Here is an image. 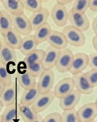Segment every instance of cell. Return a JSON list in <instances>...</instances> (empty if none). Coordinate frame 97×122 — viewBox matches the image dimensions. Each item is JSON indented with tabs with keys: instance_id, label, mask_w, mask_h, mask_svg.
<instances>
[{
	"instance_id": "cell-1",
	"label": "cell",
	"mask_w": 97,
	"mask_h": 122,
	"mask_svg": "<svg viewBox=\"0 0 97 122\" xmlns=\"http://www.w3.org/2000/svg\"><path fill=\"white\" fill-rule=\"evenodd\" d=\"M26 67V63L23 61L18 64L16 71L17 82L25 90L33 88L37 84L36 78L30 75Z\"/></svg>"
},
{
	"instance_id": "cell-2",
	"label": "cell",
	"mask_w": 97,
	"mask_h": 122,
	"mask_svg": "<svg viewBox=\"0 0 97 122\" xmlns=\"http://www.w3.org/2000/svg\"><path fill=\"white\" fill-rule=\"evenodd\" d=\"M62 33L67 43L75 47H81L86 43V38L83 32L71 25L65 26Z\"/></svg>"
},
{
	"instance_id": "cell-3",
	"label": "cell",
	"mask_w": 97,
	"mask_h": 122,
	"mask_svg": "<svg viewBox=\"0 0 97 122\" xmlns=\"http://www.w3.org/2000/svg\"><path fill=\"white\" fill-rule=\"evenodd\" d=\"M13 27L20 35L28 36L32 29L30 20L24 14L19 15H11Z\"/></svg>"
},
{
	"instance_id": "cell-4",
	"label": "cell",
	"mask_w": 97,
	"mask_h": 122,
	"mask_svg": "<svg viewBox=\"0 0 97 122\" xmlns=\"http://www.w3.org/2000/svg\"><path fill=\"white\" fill-rule=\"evenodd\" d=\"M20 90V86L17 79L8 86H6L0 98L4 107H8L17 102V98Z\"/></svg>"
},
{
	"instance_id": "cell-5",
	"label": "cell",
	"mask_w": 97,
	"mask_h": 122,
	"mask_svg": "<svg viewBox=\"0 0 97 122\" xmlns=\"http://www.w3.org/2000/svg\"><path fill=\"white\" fill-rule=\"evenodd\" d=\"M0 61L13 72L17 63V55L15 49L10 47L3 41L0 50Z\"/></svg>"
},
{
	"instance_id": "cell-6",
	"label": "cell",
	"mask_w": 97,
	"mask_h": 122,
	"mask_svg": "<svg viewBox=\"0 0 97 122\" xmlns=\"http://www.w3.org/2000/svg\"><path fill=\"white\" fill-rule=\"evenodd\" d=\"M55 81V74L51 69L45 70L39 77L37 87L40 94H45L51 91Z\"/></svg>"
},
{
	"instance_id": "cell-7",
	"label": "cell",
	"mask_w": 97,
	"mask_h": 122,
	"mask_svg": "<svg viewBox=\"0 0 97 122\" xmlns=\"http://www.w3.org/2000/svg\"><path fill=\"white\" fill-rule=\"evenodd\" d=\"M74 55L68 48L61 50L60 56L56 65L57 70L61 73L69 72L71 69Z\"/></svg>"
},
{
	"instance_id": "cell-8",
	"label": "cell",
	"mask_w": 97,
	"mask_h": 122,
	"mask_svg": "<svg viewBox=\"0 0 97 122\" xmlns=\"http://www.w3.org/2000/svg\"><path fill=\"white\" fill-rule=\"evenodd\" d=\"M75 85L72 77H66L59 81L55 87L54 93L57 98L61 99L67 96L74 90Z\"/></svg>"
},
{
	"instance_id": "cell-9",
	"label": "cell",
	"mask_w": 97,
	"mask_h": 122,
	"mask_svg": "<svg viewBox=\"0 0 97 122\" xmlns=\"http://www.w3.org/2000/svg\"><path fill=\"white\" fill-rule=\"evenodd\" d=\"M68 20L71 25L82 31L87 30L90 27V21L86 15L70 10L68 12Z\"/></svg>"
},
{
	"instance_id": "cell-10",
	"label": "cell",
	"mask_w": 97,
	"mask_h": 122,
	"mask_svg": "<svg viewBox=\"0 0 97 122\" xmlns=\"http://www.w3.org/2000/svg\"><path fill=\"white\" fill-rule=\"evenodd\" d=\"M53 21L59 27L64 26L68 20V12L65 6L56 3L51 11Z\"/></svg>"
},
{
	"instance_id": "cell-11",
	"label": "cell",
	"mask_w": 97,
	"mask_h": 122,
	"mask_svg": "<svg viewBox=\"0 0 97 122\" xmlns=\"http://www.w3.org/2000/svg\"><path fill=\"white\" fill-rule=\"evenodd\" d=\"M77 114L80 122H91L94 121L97 117V109L95 103L85 104L77 111Z\"/></svg>"
},
{
	"instance_id": "cell-12",
	"label": "cell",
	"mask_w": 97,
	"mask_h": 122,
	"mask_svg": "<svg viewBox=\"0 0 97 122\" xmlns=\"http://www.w3.org/2000/svg\"><path fill=\"white\" fill-rule=\"evenodd\" d=\"M89 61V56L87 54L82 52L75 54L74 56L72 64L69 72L72 75L82 73L88 66Z\"/></svg>"
},
{
	"instance_id": "cell-13",
	"label": "cell",
	"mask_w": 97,
	"mask_h": 122,
	"mask_svg": "<svg viewBox=\"0 0 97 122\" xmlns=\"http://www.w3.org/2000/svg\"><path fill=\"white\" fill-rule=\"evenodd\" d=\"M72 78L74 81L75 87L81 94L88 95L92 92L93 87L90 84L86 73L82 72L73 75Z\"/></svg>"
},
{
	"instance_id": "cell-14",
	"label": "cell",
	"mask_w": 97,
	"mask_h": 122,
	"mask_svg": "<svg viewBox=\"0 0 97 122\" xmlns=\"http://www.w3.org/2000/svg\"><path fill=\"white\" fill-rule=\"evenodd\" d=\"M61 50L49 46L45 51V56L42 62L45 70H51L55 67L60 56Z\"/></svg>"
},
{
	"instance_id": "cell-15",
	"label": "cell",
	"mask_w": 97,
	"mask_h": 122,
	"mask_svg": "<svg viewBox=\"0 0 97 122\" xmlns=\"http://www.w3.org/2000/svg\"><path fill=\"white\" fill-rule=\"evenodd\" d=\"M55 97L53 91L47 93L40 94L31 107L38 114L46 110L52 103Z\"/></svg>"
},
{
	"instance_id": "cell-16",
	"label": "cell",
	"mask_w": 97,
	"mask_h": 122,
	"mask_svg": "<svg viewBox=\"0 0 97 122\" xmlns=\"http://www.w3.org/2000/svg\"><path fill=\"white\" fill-rule=\"evenodd\" d=\"M3 42L7 46L14 49L19 50L22 41V38L15 29L13 28L1 34Z\"/></svg>"
},
{
	"instance_id": "cell-17",
	"label": "cell",
	"mask_w": 97,
	"mask_h": 122,
	"mask_svg": "<svg viewBox=\"0 0 97 122\" xmlns=\"http://www.w3.org/2000/svg\"><path fill=\"white\" fill-rule=\"evenodd\" d=\"M82 94L74 89L72 92L63 98L59 99V106L63 111L75 109L81 98Z\"/></svg>"
},
{
	"instance_id": "cell-18",
	"label": "cell",
	"mask_w": 97,
	"mask_h": 122,
	"mask_svg": "<svg viewBox=\"0 0 97 122\" xmlns=\"http://www.w3.org/2000/svg\"><path fill=\"white\" fill-rule=\"evenodd\" d=\"M50 14L49 11L47 8H43L40 11L31 14L29 19L32 31H35L39 26L47 22Z\"/></svg>"
},
{
	"instance_id": "cell-19",
	"label": "cell",
	"mask_w": 97,
	"mask_h": 122,
	"mask_svg": "<svg viewBox=\"0 0 97 122\" xmlns=\"http://www.w3.org/2000/svg\"><path fill=\"white\" fill-rule=\"evenodd\" d=\"M47 42L50 46L60 50L66 48L68 44L63 34L56 30H52Z\"/></svg>"
},
{
	"instance_id": "cell-20",
	"label": "cell",
	"mask_w": 97,
	"mask_h": 122,
	"mask_svg": "<svg viewBox=\"0 0 97 122\" xmlns=\"http://www.w3.org/2000/svg\"><path fill=\"white\" fill-rule=\"evenodd\" d=\"M20 103L16 102L6 107L4 112L1 115V117L4 122H16L20 116Z\"/></svg>"
},
{
	"instance_id": "cell-21",
	"label": "cell",
	"mask_w": 97,
	"mask_h": 122,
	"mask_svg": "<svg viewBox=\"0 0 97 122\" xmlns=\"http://www.w3.org/2000/svg\"><path fill=\"white\" fill-rule=\"evenodd\" d=\"M5 10L10 15H21L24 14V10L22 1L20 0H4L0 1Z\"/></svg>"
},
{
	"instance_id": "cell-22",
	"label": "cell",
	"mask_w": 97,
	"mask_h": 122,
	"mask_svg": "<svg viewBox=\"0 0 97 122\" xmlns=\"http://www.w3.org/2000/svg\"><path fill=\"white\" fill-rule=\"evenodd\" d=\"M52 30L51 25L48 22L45 23L37 28L34 31L33 36L37 44L39 45L47 41Z\"/></svg>"
},
{
	"instance_id": "cell-23",
	"label": "cell",
	"mask_w": 97,
	"mask_h": 122,
	"mask_svg": "<svg viewBox=\"0 0 97 122\" xmlns=\"http://www.w3.org/2000/svg\"><path fill=\"white\" fill-rule=\"evenodd\" d=\"M37 44L33 35H29L22 38L20 51L25 56L37 49Z\"/></svg>"
},
{
	"instance_id": "cell-24",
	"label": "cell",
	"mask_w": 97,
	"mask_h": 122,
	"mask_svg": "<svg viewBox=\"0 0 97 122\" xmlns=\"http://www.w3.org/2000/svg\"><path fill=\"white\" fill-rule=\"evenodd\" d=\"M37 86L28 89H26L23 93L20 104L27 106H31L40 95Z\"/></svg>"
},
{
	"instance_id": "cell-25",
	"label": "cell",
	"mask_w": 97,
	"mask_h": 122,
	"mask_svg": "<svg viewBox=\"0 0 97 122\" xmlns=\"http://www.w3.org/2000/svg\"><path fill=\"white\" fill-rule=\"evenodd\" d=\"M20 116L24 122H33L37 119L38 114L31 106L20 105Z\"/></svg>"
},
{
	"instance_id": "cell-26",
	"label": "cell",
	"mask_w": 97,
	"mask_h": 122,
	"mask_svg": "<svg viewBox=\"0 0 97 122\" xmlns=\"http://www.w3.org/2000/svg\"><path fill=\"white\" fill-rule=\"evenodd\" d=\"M45 56V51L36 49L26 56H25L23 61L26 64L42 63Z\"/></svg>"
},
{
	"instance_id": "cell-27",
	"label": "cell",
	"mask_w": 97,
	"mask_h": 122,
	"mask_svg": "<svg viewBox=\"0 0 97 122\" xmlns=\"http://www.w3.org/2000/svg\"><path fill=\"white\" fill-rule=\"evenodd\" d=\"M0 18V33L6 32L13 28L12 19L10 15L5 10L2 9Z\"/></svg>"
},
{
	"instance_id": "cell-28",
	"label": "cell",
	"mask_w": 97,
	"mask_h": 122,
	"mask_svg": "<svg viewBox=\"0 0 97 122\" xmlns=\"http://www.w3.org/2000/svg\"><path fill=\"white\" fill-rule=\"evenodd\" d=\"M13 73L0 61V81L5 86L10 85L13 82L12 76Z\"/></svg>"
},
{
	"instance_id": "cell-29",
	"label": "cell",
	"mask_w": 97,
	"mask_h": 122,
	"mask_svg": "<svg viewBox=\"0 0 97 122\" xmlns=\"http://www.w3.org/2000/svg\"><path fill=\"white\" fill-rule=\"evenodd\" d=\"M21 1L24 8L32 12V13L39 11L43 8L41 0H23Z\"/></svg>"
},
{
	"instance_id": "cell-30",
	"label": "cell",
	"mask_w": 97,
	"mask_h": 122,
	"mask_svg": "<svg viewBox=\"0 0 97 122\" xmlns=\"http://www.w3.org/2000/svg\"><path fill=\"white\" fill-rule=\"evenodd\" d=\"M26 66L28 73L36 78L40 76L45 70L42 63H26Z\"/></svg>"
},
{
	"instance_id": "cell-31",
	"label": "cell",
	"mask_w": 97,
	"mask_h": 122,
	"mask_svg": "<svg viewBox=\"0 0 97 122\" xmlns=\"http://www.w3.org/2000/svg\"><path fill=\"white\" fill-rule=\"evenodd\" d=\"M90 0H77L73 1V7L71 10L73 11L85 14L89 8Z\"/></svg>"
},
{
	"instance_id": "cell-32",
	"label": "cell",
	"mask_w": 97,
	"mask_h": 122,
	"mask_svg": "<svg viewBox=\"0 0 97 122\" xmlns=\"http://www.w3.org/2000/svg\"><path fill=\"white\" fill-rule=\"evenodd\" d=\"M61 116V122H80L75 109L63 111Z\"/></svg>"
},
{
	"instance_id": "cell-33",
	"label": "cell",
	"mask_w": 97,
	"mask_h": 122,
	"mask_svg": "<svg viewBox=\"0 0 97 122\" xmlns=\"http://www.w3.org/2000/svg\"><path fill=\"white\" fill-rule=\"evenodd\" d=\"M86 75L91 86L93 88L97 86V69H92Z\"/></svg>"
},
{
	"instance_id": "cell-34",
	"label": "cell",
	"mask_w": 97,
	"mask_h": 122,
	"mask_svg": "<svg viewBox=\"0 0 97 122\" xmlns=\"http://www.w3.org/2000/svg\"><path fill=\"white\" fill-rule=\"evenodd\" d=\"M42 122H61V116L58 112H54L47 115Z\"/></svg>"
},
{
	"instance_id": "cell-35",
	"label": "cell",
	"mask_w": 97,
	"mask_h": 122,
	"mask_svg": "<svg viewBox=\"0 0 97 122\" xmlns=\"http://www.w3.org/2000/svg\"><path fill=\"white\" fill-rule=\"evenodd\" d=\"M88 66L92 69H97V53L91 54L89 56Z\"/></svg>"
},
{
	"instance_id": "cell-36",
	"label": "cell",
	"mask_w": 97,
	"mask_h": 122,
	"mask_svg": "<svg viewBox=\"0 0 97 122\" xmlns=\"http://www.w3.org/2000/svg\"><path fill=\"white\" fill-rule=\"evenodd\" d=\"M90 9L94 12H97V0H90Z\"/></svg>"
},
{
	"instance_id": "cell-37",
	"label": "cell",
	"mask_w": 97,
	"mask_h": 122,
	"mask_svg": "<svg viewBox=\"0 0 97 122\" xmlns=\"http://www.w3.org/2000/svg\"><path fill=\"white\" fill-rule=\"evenodd\" d=\"M92 27L95 36L97 37V16L94 18L92 22Z\"/></svg>"
},
{
	"instance_id": "cell-38",
	"label": "cell",
	"mask_w": 97,
	"mask_h": 122,
	"mask_svg": "<svg viewBox=\"0 0 97 122\" xmlns=\"http://www.w3.org/2000/svg\"><path fill=\"white\" fill-rule=\"evenodd\" d=\"M73 1L72 0H57L56 3L62 6H65L67 4H69L71 3H72Z\"/></svg>"
},
{
	"instance_id": "cell-39",
	"label": "cell",
	"mask_w": 97,
	"mask_h": 122,
	"mask_svg": "<svg viewBox=\"0 0 97 122\" xmlns=\"http://www.w3.org/2000/svg\"><path fill=\"white\" fill-rule=\"evenodd\" d=\"M92 43L93 46L97 53V37H96V36H95L92 38Z\"/></svg>"
},
{
	"instance_id": "cell-40",
	"label": "cell",
	"mask_w": 97,
	"mask_h": 122,
	"mask_svg": "<svg viewBox=\"0 0 97 122\" xmlns=\"http://www.w3.org/2000/svg\"><path fill=\"white\" fill-rule=\"evenodd\" d=\"M6 86L3 84L1 81H0V98L3 92V91L5 89Z\"/></svg>"
},
{
	"instance_id": "cell-41",
	"label": "cell",
	"mask_w": 97,
	"mask_h": 122,
	"mask_svg": "<svg viewBox=\"0 0 97 122\" xmlns=\"http://www.w3.org/2000/svg\"><path fill=\"white\" fill-rule=\"evenodd\" d=\"M43 118L42 117L41 115H38L37 119L33 122H42L43 120Z\"/></svg>"
},
{
	"instance_id": "cell-42",
	"label": "cell",
	"mask_w": 97,
	"mask_h": 122,
	"mask_svg": "<svg viewBox=\"0 0 97 122\" xmlns=\"http://www.w3.org/2000/svg\"><path fill=\"white\" fill-rule=\"evenodd\" d=\"M3 107H4V106H3L1 101L0 100V112H1V110H2V109Z\"/></svg>"
},
{
	"instance_id": "cell-43",
	"label": "cell",
	"mask_w": 97,
	"mask_h": 122,
	"mask_svg": "<svg viewBox=\"0 0 97 122\" xmlns=\"http://www.w3.org/2000/svg\"><path fill=\"white\" fill-rule=\"evenodd\" d=\"M2 41L1 40H0V50L1 47V46H2Z\"/></svg>"
},
{
	"instance_id": "cell-44",
	"label": "cell",
	"mask_w": 97,
	"mask_h": 122,
	"mask_svg": "<svg viewBox=\"0 0 97 122\" xmlns=\"http://www.w3.org/2000/svg\"><path fill=\"white\" fill-rule=\"evenodd\" d=\"M0 122H4L3 121L1 117V115H0Z\"/></svg>"
},
{
	"instance_id": "cell-45",
	"label": "cell",
	"mask_w": 97,
	"mask_h": 122,
	"mask_svg": "<svg viewBox=\"0 0 97 122\" xmlns=\"http://www.w3.org/2000/svg\"><path fill=\"white\" fill-rule=\"evenodd\" d=\"M95 106H96V108H97V98L96 99V101H95Z\"/></svg>"
},
{
	"instance_id": "cell-46",
	"label": "cell",
	"mask_w": 97,
	"mask_h": 122,
	"mask_svg": "<svg viewBox=\"0 0 97 122\" xmlns=\"http://www.w3.org/2000/svg\"><path fill=\"white\" fill-rule=\"evenodd\" d=\"M1 15V10H0V18Z\"/></svg>"
},
{
	"instance_id": "cell-47",
	"label": "cell",
	"mask_w": 97,
	"mask_h": 122,
	"mask_svg": "<svg viewBox=\"0 0 97 122\" xmlns=\"http://www.w3.org/2000/svg\"><path fill=\"white\" fill-rule=\"evenodd\" d=\"M96 122L95 121V120L94 121H92V122Z\"/></svg>"
},
{
	"instance_id": "cell-48",
	"label": "cell",
	"mask_w": 97,
	"mask_h": 122,
	"mask_svg": "<svg viewBox=\"0 0 97 122\" xmlns=\"http://www.w3.org/2000/svg\"></svg>"
}]
</instances>
